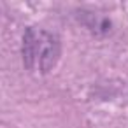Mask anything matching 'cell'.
I'll return each instance as SVG.
<instances>
[{
    "label": "cell",
    "instance_id": "1",
    "mask_svg": "<svg viewBox=\"0 0 128 128\" xmlns=\"http://www.w3.org/2000/svg\"><path fill=\"white\" fill-rule=\"evenodd\" d=\"M60 40L49 30L40 26L26 28L23 37V58L26 68H37L39 72H49L60 58Z\"/></svg>",
    "mask_w": 128,
    "mask_h": 128
}]
</instances>
